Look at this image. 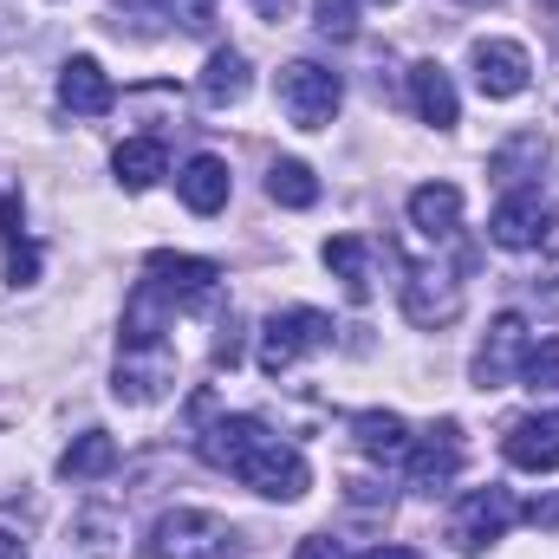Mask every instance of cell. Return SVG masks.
<instances>
[{
    "instance_id": "cell-1",
    "label": "cell",
    "mask_w": 559,
    "mask_h": 559,
    "mask_svg": "<svg viewBox=\"0 0 559 559\" xmlns=\"http://www.w3.org/2000/svg\"><path fill=\"white\" fill-rule=\"evenodd\" d=\"M195 423H202V429H195L202 462L222 468V475H235V481H248L254 495H267V501H299V495L312 488L306 455H299L293 442H280L261 417H215V397L202 391V397H195Z\"/></svg>"
},
{
    "instance_id": "cell-2",
    "label": "cell",
    "mask_w": 559,
    "mask_h": 559,
    "mask_svg": "<svg viewBox=\"0 0 559 559\" xmlns=\"http://www.w3.org/2000/svg\"><path fill=\"white\" fill-rule=\"evenodd\" d=\"M235 554V527L209 508H176L150 527V559H228Z\"/></svg>"
},
{
    "instance_id": "cell-3",
    "label": "cell",
    "mask_w": 559,
    "mask_h": 559,
    "mask_svg": "<svg viewBox=\"0 0 559 559\" xmlns=\"http://www.w3.org/2000/svg\"><path fill=\"white\" fill-rule=\"evenodd\" d=\"M514 521H521L514 488H501V481L468 488V495H462V508L449 514V547H455V554H488V547H495Z\"/></svg>"
},
{
    "instance_id": "cell-4",
    "label": "cell",
    "mask_w": 559,
    "mask_h": 559,
    "mask_svg": "<svg viewBox=\"0 0 559 559\" xmlns=\"http://www.w3.org/2000/svg\"><path fill=\"white\" fill-rule=\"evenodd\" d=\"M332 332H338V325H332L325 312H312V306L274 312V319L261 325V358H254V365H261L267 378H286L306 352H325V345H332Z\"/></svg>"
},
{
    "instance_id": "cell-5",
    "label": "cell",
    "mask_w": 559,
    "mask_h": 559,
    "mask_svg": "<svg viewBox=\"0 0 559 559\" xmlns=\"http://www.w3.org/2000/svg\"><path fill=\"white\" fill-rule=\"evenodd\" d=\"M338 98H345V79L312 59H293L280 72V111L293 118V131H325L338 118Z\"/></svg>"
},
{
    "instance_id": "cell-6",
    "label": "cell",
    "mask_w": 559,
    "mask_h": 559,
    "mask_svg": "<svg viewBox=\"0 0 559 559\" xmlns=\"http://www.w3.org/2000/svg\"><path fill=\"white\" fill-rule=\"evenodd\" d=\"M527 352H534V332L521 312H501L475 352V391H508L521 371H527Z\"/></svg>"
},
{
    "instance_id": "cell-7",
    "label": "cell",
    "mask_w": 559,
    "mask_h": 559,
    "mask_svg": "<svg viewBox=\"0 0 559 559\" xmlns=\"http://www.w3.org/2000/svg\"><path fill=\"white\" fill-rule=\"evenodd\" d=\"M143 274L163 286L169 306H215V293H222V267L202 261V254H169V248H156V254L143 261Z\"/></svg>"
},
{
    "instance_id": "cell-8",
    "label": "cell",
    "mask_w": 559,
    "mask_h": 559,
    "mask_svg": "<svg viewBox=\"0 0 559 559\" xmlns=\"http://www.w3.org/2000/svg\"><path fill=\"white\" fill-rule=\"evenodd\" d=\"M468 59H475L481 98H521L527 79H534V59H527V46H514V39H475Z\"/></svg>"
},
{
    "instance_id": "cell-9",
    "label": "cell",
    "mask_w": 559,
    "mask_h": 559,
    "mask_svg": "<svg viewBox=\"0 0 559 559\" xmlns=\"http://www.w3.org/2000/svg\"><path fill=\"white\" fill-rule=\"evenodd\" d=\"M547 202H540V189H508L501 195V209L488 215V235H495V248H540L547 241Z\"/></svg>"
},
{
    "instance_id": "cell-10",
    "label": "cell",
    "mask_w": 559,
    "mask_h": 559,
    "mask_svg": "<svg viewBox=\"0 0 559 559\" xmlns=\"http://www.w3.org/2000/svg\"><path fill=\"white\" fill-rule=\"evenodd\" d=\"M462 475V423H436L411 449V488L417 495H442Z\"/></svg>"
},
{
    "instance_id": "cell-11",
    "label": "cell",
    "mask_w": 559,
    "mask_h": 559,
    "mask_svg": "<svg viewBox=\"0 0 559 559\" xmlns=\"http://www.w3.org/2000/svg\"><path fill=\"white\" fill-rule=\"evenodd\" d=\"M404 312L417 325H449L462 312V280L449 267H404Z\"/></svg>"
},
{
    "instance_id": "cell-12",
    "label": "cell",
    "mask_w": 559,
    "mask_h": 559,
    "mask_svg": "<svg viewBox=\"0 0 559 559\" xmlns=\"http://www.w3.org/2000/svg\"><path fill=\"white\" fill-rule=\"evenodd\" d=\"M169 378H176L169 345H150V352H118V378H111V391H118V404H156V397L169 391Z\"/></svg>"
},
{
    "instance_id": "cell-13",
    "label": "cell",
    "mask_w": 559,
    "mask_h": 559,
    "mask_svg": "<svg viewBox=\"0 0 559 559\" xmlns=\"http://www.w3.org/2000/svg\"><path fill=\"white\" fill-rule=\"evenodd\" d=\"M501 455H508L514 468H534V475L559 468V411H540V417L508 423V436H501Z\"/></svg>"
},
{
    "instance_id": "cell-14",
    "label": "cell",
    "mask_w": 559,
    "mask_h": 559,
    "mask_svg": "<svg viewBox=\"0 0 559 559\" xmlns=\"http://www.w3.org/2000/svg\"><path fill=\"white\" fill-rule=\"evenodd\" d=\"M176 195H182L189 215H222L228 195H235V176H228L222 156H189V163L176 169Z\"/></svg>"
},
{
    "instance_id": "cell-15",
    "label": "cell",
    "mask_w": 559,
    "mask_h": 559,
    "mask_svg": "<svg viewBox=\"0 0 559 559\" xmlns=\"http://www.w3.org/2000/svg\"><path fill=\"white\" fill-rule=\"evenodd\" d=\"M59 105L72 118H105L111 111V79H105V66L92 52H79V59L59 66Z\"/></svg>"
},
{
    "instance_id": "cell-16",
    "label": "cell",
    "mask_w": 559,
    "mask_h": 559,
    "mask_svg": "<svg viewBox=\"0 0 559 559\" xmlns=\"http://www.w3.org/2000/svg\"><path fill=\"white\" fill-rule=\"evenodd\" d=\"M411 222H417V235H429V241H449L462 228V189L455 182H423V189H411Z\"/></svg>"
},
{
    "instance_id": "cell-17",
    "label": "cell",
    "mask_w": 559,
    "mask_h": 559,
    "mask_svg": "<svg viewBox=\"0 0 559 559\" xmlns=\"http://www.w3.org/2000/svg\"><path fill=\"white\" fill-rule=\"evenodd\" d=\"M352 442L371 455V462H404L411 455V423L397 411H358L352 417Z\"/></svg>"
},
{
    "instance_id": "cell-18",
    "label": "cell",
    "mask_w": 559,
    "mask_h": 559,
    "mask_svg": "<svg viewBox=\"0 0 559 559\" xmlns=\"http://www.w3.org/2000/svg\"><path fill=\"white\" fill-rule=\"evenodd\" d=\"M411 98H417V118H423V124H436V131H449V124L462 118L455 85H449V72H442L436 59H423L417 72H411Z\"/></svg>"
},
{
    "instance_id": "cell-19",
    "label": "cell",
    "mask_w": 559,
    "mask_h": 559,
    "mask_svg": "<svg viewBox=\"0 0 559 559\" xmlns=\"http://www.w3.org/2000/svg\"><path fill=\"white\" fill-rule=\"evenodd\" d=\"M371 254H378V248H371L365 235H332V241H325V267L345 280V293H352L358 306H365L371 286H378V280H371Z\"/></svg>"
},
{
    "instance_id": "cell-20",
    "label": "cell",
    "mask_w": 559,
    "mask_h": 559,
    "mask_svg": "<svg viewBox=\"0 0 559 559\" xmlns=\"http://www.w3.org/2000/svg\"><path fill=\"white\" fill-rule=\"evenodd\" d=\"M111 468H118V442H111L105 429L72 436V449L59 455V475H66V481H98V475H111Z\"/></svg>"
},
{
    "instance_id": "cell-21",
    "label": "cell",
    "mask_w": 559,
    "mask_h": 559,
    "mask_svg": "<svg viewBox=\"0 0 559 559\" xmlns=\"http://www.w3.org/2000/svg\"><path fill=\"white\" fill-rule=\"evenodd\" d=\"M540 163H547V138L540 131H521V138H508L488 156V176H501L508 189H521L527 176H540Z\"/></svg>"
},
{
    "instance_id": "cell-22",
    "label": "cell",
    "mask_w": 559,
    "mask_h": 559,
    "mask_svg": "<svg viewBox=\"0 0 559 559\" xmlns=\"http://www.w3.org/2000/svg\"><path fill=\"white\" fill-rule=\"evenodd\" d=\"M111 169H118V182L131 189V195H143L163 169H169V150L156 138H131V143H118V156H111Z\"/></svg>"
},
{
    "instance_id": "cell-23",
    "label": "cell",
    "mask_w": 559,
    "mask_h": 559,
    "mask_svg": "<svg viewBox=\"0 0 559 559\" xmlns=\"http://www.w3.org/2000/svg\"><path fill=\"white\" fill-rule=\"evenodd\" d=\"M202 98H209V105H241V98H248V59H241L235 46L209 52V66H202Z\"/></svg>"
},
{
    "instance_id": "cell-24",
    "label": "cell",
    "mask_w": 559,
    "mask_h": 559,
    "mask_svg": "<svg viewBox=\"0 0 559 559\" xmlns=\"http://www.w3.org/2000/svg\"><path fill=\"white\" fill-rule=\"evenodd\" d=\"M267 195H274L280 209H312L319 202V176L299 156H280L274 169H267Z\"/></svg>"
},
{
    "instance_id": "cell-25",
    "label": "cell",
    "mask_w": 559,
    "mask_h": 559,
    "mask_svg": "<svg viewBox=\"0 0 559 559\" xmlns=\"http://www.w3.org/2000/svg\"><path fill=\"white\" fill-rule=\"evenodd\" d=\"M138 7H150L156 20H176V26H189V33H202V26H209V13H215V0H131V7L118 0L111 13H138Z\"/></svg>"
},
{
    "instance_id": "cell-26",
    "label": "cell",
    "mask_w": 559,
    "mask_h": 559,
    "mask_svg": "<svg viewBox=\"0 0 559 559\" xmlns=\"http://www.w3.org/2000/svg\"><path fill=\"white\" fill-rule=\"evenodd\" d=\"M325 39H358V0H312Z\"/></svg>"
},
{
    "instance_id": "cell-27",
    "label": "cell",
    "mask_w": 559,
    "mask_h": 559,
    "mask_svg": "<svg viewBox=\"0 0 559 559\" xmlns=\"http://www.w3.org/2000/svg\"><path fill=\"white\" fill-rule=\"evenodd\" d=\"M118 534H124V527H118L111 514H85V521H79V547H85L92 559H111V554H118V547H111Z\"/></svg>"
},
{
    "instance_id": "cell-28",
    "label": "cell",
    "mask_w": 559,
    "mask_h": 559,
    "mask_svg": "<svg viewBox=\"0 0 559 559\" xmlns=\"http://www.w3.org/2000/svg\"><path fill=\"white\" fill-rule=\"evenodd\" d=\"M521 378H527L534 391H540V384H559V338H540V345L527 352V371H521Z\"/></svg>"
},
{
    "instance_id": "cell-29",
    "label": "cell",
    "mask_w": 559,
    "mask_h": 559,
    "mask_svg": "<svg viewBox=\"0 0 559 559\" xmlns=\"http://www.w3.org/2000/svg\"><path fill=\"white\" fill-rule=\"evenodd\" d=\"M7 280H13V286H26V280H39V248H33V241H20V248H7Z\"/></svg>"
},
{
    "instance_id": "cell-30",
    "label": "cell",
    "mask_w": 559,
    "mask_h": 559,
    "mask_svg": "<svg viewBox=\"0 0 559 559\" xmlns=\"http://www.w3.org/2000/svg\"><path fill=\"white\" fill-rule=\"evenodd\" d=\"M0 241H7V248L26 241V215H20V202H13L7 189H0Z\"/></svg>"
},
{
    "instance_id": "cell-31",
    "label": "cell",
    "mask_w": 559,
    "mask_h": 559,
    "mask_svg": "<svg viewBox=\"0 0 559 559\" xmlns=\"http://www.w3.org/2000/svg\"><path fill=\"white\" fill-rule=\"evenodd\" d=\"M293 559H345V547H338L332 534H306V540L293 547Z\"/></svg>"
},
{
    "instance_id": "cell-32",
    "label": "cell",
    "mask_w": 559,
    "mask_h": 559,
    "mask_svg": "<svg viewBox=\"0 0 559 559\" xmlns=\"http://www.w3.org/2000/svg\"><path fill=\"white\" fill-rule=\"evenodd\" d=\"M521 521H534V527H559V495H547V501H527V508H521Z\"/></svg>"
},
{
    "instance_id": "cell-33",
    "label": "cell",
    "mask_w": 559,
    "mask_h": 559,
    "mask_svg": "<svg viewBox=\"0 0 559 559\" xmlns=\"http://www.w3.org/2000/svg\"><path fill=\"white\" fill-rule=\"evenodd\" d=\"M0 559H26V540H20V534H7V527H0Z\"/></svg>"
},
{
    "instance_id": "cell-34",
    "label": "cell",
    "mask_w": 559,
    "mask_h": 559,
    "mask_svg": "<svg viewBox=\"0 0 559 559\" xmlns=\"http://www.w3.org/2000/svg\"><path fill=\"white\" fill-rule=\"evenodd\" d=\"M254 7H261L267 20H286V13H293V0H254Z\"/></svg>"
},
{
    "instance_id": "cell-35",
    "label": "cell",
    "mask_w": 559,
    "mask_h": 559,
    "mask_svg": "<svg viewBox=\"0 0 559 559\" xmlns=\"http://www.w3.org/2000/svg\"><path fill=\"white\" fill-rule=\"evenodd\" d=\"M365 559H423V554H411V547H378V554H365Z\"/></svg>"
},
{
    "instance_id": "cell-36",
    "label": "cell",
    "mask_w": 559,
    "mask_h": 559,
    "mask_svg": "<svg viewBox=\"0 0 559 559\" xmlns=\"http://www.w3.org/2000/svg\"><path fill=\"white\" fill-rule=\"evenodd\" d=\"M7 33H13V20H7V7H0V39H7Z\"/></svg>"
},
{
    "instance_id": "cell-37",
    "label": "cell",
    "mask_w": 559,
    "mask_h": 559,
    "mask_svg": "<svg viewBox=\"0 0 559 559\" xmlns=\"http://www.w3.org/2000/svg\"><path fill=\"white\" fill-rule=\"evenodd\" d=\"M462 7H495V0H462Z\"/></svg>"
},
{
    "instance_id": "cell-38",
    "label": "cell",
    "mask_w": 559,
    "mask_h": 559,
    "mask_svg": "<svg viewBox=\"0 0 559 559\" xmlns=\"http://www.w3.org/2000/svg\"><path fill=\"white\" fill-rule=\"evenodd\" d=\"M384 7H391V0H384Z\"/></svg>"
}]
</instances>
